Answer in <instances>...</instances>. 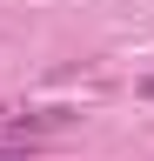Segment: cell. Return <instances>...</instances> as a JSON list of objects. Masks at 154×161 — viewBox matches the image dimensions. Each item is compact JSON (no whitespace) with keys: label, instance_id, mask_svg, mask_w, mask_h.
Segmentation results:
<instances>
[{"label":"cell","instance_id":"6da1fadb","mask_svg":"<svg viewBox=\"0 0 154 161\" xmlns=\"http://www.w3.org/2000/svg\"><path fill=\"white\" fill-rule=\"evenodd\" d=\"M74 108H34V114H7V128H13V141H40V134H61V128H74Z\"/></svg>","mask_w":154,"mask_h":161},{"label":"cell","instance_id":"7a4b0ae2","mask_svg":"<svg viewBox=\"0 0 154 161\" xmlns=\"http://www.w3.org/2000/svg\"><path fill=\"white\" fill-rule=\"evenodd\" d=\"M141 94H147V101H154V74H141Z\"/></svg>","mask_w":154,"mask_h":161}]
</instances>
